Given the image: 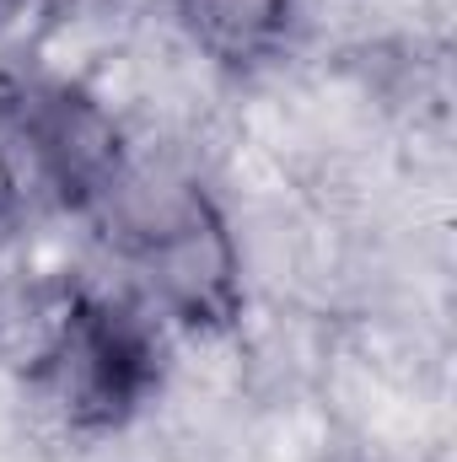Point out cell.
Wrapping results in <instances>:
<instances>
[{"label": "cell", "mask_w": 457, "mask_h": 462, "mask_svg": "<svg viewBox=\"0 0 457 462\" xmlns=\"http://www.w3.org/2000/svg\"><path fill=\"white\" fill-rule=\"evenodd\" d=\"M173 22L205 65H264L280 54L296 0H173Z\"/></svg>", "instance_id": "obj_1"}]
</instances>
